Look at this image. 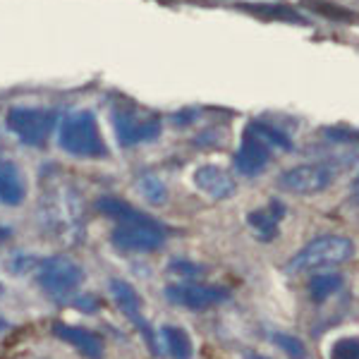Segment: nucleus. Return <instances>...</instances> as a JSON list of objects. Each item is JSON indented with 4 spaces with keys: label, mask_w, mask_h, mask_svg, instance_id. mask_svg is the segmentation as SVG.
Returning a JSON list of instances; mask_svg holds the SVG:
<instances>
[{
    "label": "nucleus",
    "mask_w": 359,
    "mask_h": 359,
    "mask_svg": "<svg viewBox=\"0 0 359 359\" xmlns=\"http://www.w3.org/2000/svg\"><path fill=\"white\" fill-rule=\"evenodd\" d=\"M41 211L46 225L60 237L65 235L74 242V233H82V199L69 184L60 182V175L50 170V182H43Z\"/></svg>",
    "instance_id": "nucleus-1"
},
{
    "label": "nucleus",
    "mask_w": 359,
    "mask_h": 359,
    "mask_svg": "<svg viewBox=\"0 0 359 359\" xmlns=\"http://www.w3.org/2000/svg\"><path fill=\"white\" fill-rule=\"evenodd\" d=\"M355 254V242L345 235H321L299 249L297 254L285 264V273H309V271L333 269L350 262Z\"/></svg>",
    "instance_id": "nucleus-2"
},
{
    "label": "nucleus",
    "mask_w": 359,
    "mask_h": 359,
    "mask_svg": "<svg viewBox=\"0 0 359 359\" xmlns=\"http://www.w3.org/2000/svg\"><path fill=\"white\" fill-rule=\"evenodd\" d=\"M60 149L77 158H106L108 147L98 130V120L91 111L69 113L57 130Z\"/></svg>",
    "instance_id": "nucleus-3"
},
{
    "label": "nucleus",
    "mask_w": 359,
    "mask_h": 359,
    "mask_svg": "<svg viewBox=\"0 0 359 359\" xmlns=\"http://www.w3.org/2000/svg\"><path fill=\"white\" fill-rule=\"evenodd\" d=\"M36 283L50 299L67 302L84 283V271L82 266L65 257V254H55V257H48L39 264Z\"/></svg>",
    "instance_id": "nucleus-4"
},
{
    "label": "nucleus",
    "mask_w": 359,
    "mask_h": 359,
    "mask_svg": "<svg viewBox=\"0 0 359 359\" xmlns=\"http://www.w3.org/2000/svg\"><path fill=\"white\" fill-rule=\"evenodd\" d=\"M113 120V130H115V139L123 149H132L139 147V144L154 142V139L161 137V130H163V123L156 113H142L137 108H113L111 113Z\"/></svg>",
    "instance_id": "nucleus-5"
},
{
    "label": "nucleus",
    "mask_w": 359,
    "mask_h": 359,
    "mask_svg": "<svg viewBox=\"0 0 359 359\" xmlns=\"http://www.w3.org/2000/svg\"><path fill=\"white\" fill-rule=\"evenodd\" d=\"M5 125L27 147H43L57 125L53 108H10Z\"/></svg>",
    "instance_id": "nucleus-6"
},
{
    "label": "nucleus",
    "mask_w": 359,
    "mask_h": 359,
    "mask_svg": "<svg viewBox=\"0 0 359 359\" xmlns=\"http://www.w3.org/2000/svg\"><path fill=\"white\" fill-rule=\"evenodd\" d=\"M111 242L115 249L127 254L158 252L165 245V228L154 216L137 223H118L111 233Z\"/></svg>",
    "instance_id": "nucleus-7"
},
{
    "label": "nucleus",
    "mask_w": 359,
    "mask_h": 359,
    "mask_svg": "<svg viewBox=\"0 0 359 359\" xmlns=\"http://www.w3.org/2000/svg\"><path fill=\"white\" fill-rule=\"evenodd\" d=\"M108 290H111L115 306L123 311L125 318H130L132 326H135L139 335L144 338V345H147L149 352L156 357L158 355V338H156L149 318L144 316V311H142L144 302H142V297H139V292L135 290V285H130L127 280H120V278H113V280L108 283Z\"/></svg>",
    "instance_id": "nucleus-8"
},
{
    "label": "nucleus",
    "mask_w": 359,
    "mask_h": 359,
    "mask_svg": "<svg viewBox=\"0 0 359 359\" xmlns=\"http://www.w3.org/2000/svg\"><path fill=\"white\" fill-rule=\"evenodd\" d=\"M168 302H172L175 306L189 311H201V309H211L230 299V292L225 287L218 285H206V283H194V280H180L170 283L163 290Z\"/></svg>",
    "instance_id": "nucleus-9"
},
{
    "label": "nucleus",
    "mask_w": 359,
    "mask_h": 359,
    "mask_svg": "<svg viewBox=\"0 0 359 359\" xmlns=\"http://www.w3.org/2000/svg\"><path fill=\"white\" fill-rule=\"evenodd\" d=\"M331 182H333V170L321 163L294 165L278 175V184H280L285 192L299 194V196L326 192V189L331 187Z\"/></svg>",
    "instance_id": "nucleus-10"
},
{
    "label": "nucleus",
    "mask_w": 359,
    "mask_h": 359,
    "mask_svg": "<svg viewBox=\"0 0 359 359\" xmlns=\"http://www.w3.org/2000/svg\"><path fill=\"white\" fill-rule=\"evenodd\" d=\"M271 156H273V147L252 125H247L245 135L240 139V149H237L233 161L235 170L245 177H257L266 170Z\"/></svg>",
    "instance_id": "nucleus-11"
},
{
    "label": "nucleus",
    "mask_w": 359,
    "mask_h": 359,
    "mask_svg": "<svg viewBox=\"0 0 359 359\" xmlns=\"http://www.w3.org/2000/svg\"><path fill=\"white\" fill-rule=\"evenodd\" d=\"M50 333L65 345H72L74 350H79L86 359H103V355H106V340L96 331H91V328L69 326V323L55 321L50 326Z\"/></svg>",
    "instance_id": "nucleus-12"
},
{
    "label": "nucleus",
    "mask_w": 359,
    "mask_h": 359,
    "mask_svg": "<svg viewBox=\"0 0 359 359\" xmlns=\"http://www.w3.org/2000/svg\"><path fill=\"white\" fill-rule=\"evenodd\" d=\"M194 184L199 192H204L206 196L216 201L230 199L235 194L237 184L233 175L228 170H223L221 165H213V163H204L194 170Z\"/></svg>",
    "instance_id": "nucleus-13"
},
{
    "label": "nucleus",
    "mask_w": 359,
    "mask_h": 359,
    "mask_svg": "<svg viewBox=\"0 0 359 359\" xmlns=\"http://www.w3.org/2000/svg\"><path fill=\"white\" fill-rule=\"evenodd\" d=\"M287 208L280 199H271L269 206L254 208L247 216V225L254 233L259 242H271L278 237V230H280V221L285 218Z\"/></svg>",
    "instance_id": "nucleus-14"
},
{
    "label": "nucleus",
    "mask_w": 359,
    "mask_h": 359,
    "mask_svg": "<svg viewBox=\"0 0 359 359\" xmlns=\"http://www.w3.org/2000/svg\"><path fill=\"white\" fill-rule=\"evenodd\" d=\"M27 196V182L22 177L20 165L13 161L0 163V204L5 206H20Z\"/></svg>",
    "instance_id": "nucleus-15"
},
{
    "label": "nucleus",
    "mask_w": 359,
    "mask_h": 359,
    "mask_svg": "<svg viewBox=\"0 0 359 359\" xmlns=\"http://www.w3.org/2000/svg\"><path fill=\"white\" fill-rule=\"evenodd\" d=\"M96 211L108 218H113L115 223H137V221L151 218L149 213H144V211H139L137 206H132L130 201L120 199V196H108V194L96 199Z\"/></svg>",
    "instance_id": "nucleus-16"
},
{
    "label": "nucleus",
    "mask_w": 359,
    "mask_h": 359,
    "mask_svg": "<svg viewBox=\"0 0 359 359\" xmlns=\"http://www.w3.org/2000/svg\"><path fill=\"white\" fill-rule=\"evenodd\" d=\"M161 340L165 345V352L170 355V359H192L194 347L192 338L184 328L180 326H163L161 328Z\"/></svg>",
    "instance_id": "nucleus-17"
},
{
    "label": "nucleus",
    "mask_w": 359,
    "mask_h": 359,
    "mask_svg": "<svg viewBox=\"0 0 359 359\" xmlns=\"http://www.w3.org/2000/svg\"><path fill=\"white\" fill-rule=\"evenodd\" d=\"M340 287H343V276L323 273L321 271V273H316L309 280V297H311V302L321 304V302H326V299H331Z\"/></svg>",
    "instance_id": "nucleus-18"
},
{
    "label": "nucleus",
    "mask_w": 359,
    "mask_h": 359,
    "mask_svg": "<svg viewBox=\"0 0 359 359\" xmlns=\"http://www.w3.org/2000/svg\"><path fill=\"white\" fill-rule=\"evenodd\" d=\"M240 10L254 13L259 17H269V20H280V22H292V25H306L304 17H299L297 13H292L285 5H262V3H240Z\"/></svg>",
    "instance_id": "nucleus-19"
},
{
    "label": "nucleus",
    "mask_w": 359,
    "mask_h": 359,
    "mask_svg": "<svg viewBox=\"0 0 359 359\" xmlns=\"http://www.w3.org/2000/svg\"><path fill=\"white\" fill-rule=\"evenodd\" d=\"M304 10L309 13H318L323 15L326 20H335V22H357V15L352 10L343 8V5L328 3V0H299Z\"/></svg>",
    "instance_id": "nucleus-20"
},
{
    "label": "nucleus",
    "mask_w": 359,
    "mask_h": 359,
    "mask_svg": "<svg viewBox=\"0 0 359 359\" xmlns=\"http://www.w3.org/2000/svg\"><path fill=\"white\" fill-rule=\"evenodd\" d=\"M137 189H139V194L149 201V204H156V206L163 204L165 196H168V189H165L163 180H161L158 175H154V172H144V175L139 177V182H137Z\"/></svg>",
    "instance_id": "nucleus-21"
},
{
    "label": "nucleus",
    "mask_w": 359,
    "mask_h": 359,
    "mask_svg": "<svg viewBox=\"0 0 359 359\" xmlns=\"http://www.w3.org/2000/svg\"><path fill=\"white\" fill-rule=\"evenodd\" d=\"M269 340L273 343L276 347H280L290 359H306V347L299 338H294L290 333H283V331H271L269 333Z\"/></svg>",
    "instance_id": "nucleus-22"
},
{
    "label": "nucleus",
    "mask_w": 359,
    "mask_h": 359,
    "mask_svg": "<svg viewBox=\"0 0 359 359\" xmlns=\"http://www.w3.org/2000/svg\"><path fill=\"white\" fill-rule=\"evenodd\" d=\"M249 125H252L254 130H257L259 135H262L273 149H285V151H290V149H292L290 137H287L283 130H276V127H271V125H266V123H259V120H254V123H249Z\"/></svg>",
    "instance_id": "nucleus-23"
},
{
    "label": "nucleus",
    "mask_w": 359,
    "mask_h": 359,
    "mask_svg": "<svg viewBox=\"0 0 359 359\" xmlns=\"http://www.w3.org/2000/svg\"><path fill=\"white\" fill-rule=\"evenodd\" d=\"M331 359H359V335L335 340L331 347Z\"/></svg>",
    "instance_id": "nucleus-24"
},
{
    "label": "nucleus",
    "mask_w": 359,
    "mask_h": 359,
    "mask_svg": "<svg viewBox=\"0 0 359 359\" xmlns=\"http://www.w3.org/2000/svg\"><path fill=\"white\" fill-rule=\"evenodd\" d=\"M168 269H170L172 273H177V276H184L187 280H192L194 276L204 273V269H201V266H196L194 262H184V259H172Z\"/></svg>",
    "instance_id": "nucleus-25"
},
{
    "label": "nucleus",
    "mask_w": 359,
    "mask_h": 359,
    "mask_svg": "<svg viewBox=\"0 0 359 359\" xmlns=\"http://www.w3.org/2000/svg\"><path fill=\"white\" fill-rule=\"evenodd\" d=\"M10 237H13V230L5 228V225H0V245H3L5 240H10Z\"/></svg>",
    "instance_id": "nucleus-26"
},
{
    "label": "nucleus",
    "mask_w": 359,
    "mask_h": 359,
    "mask_svg": "<svg viewBox=\"0 0 359 359\" xmlns=\"http://www.w3.org/2000/svg\"><path fill=\"white\" fill-rule=\"evenodd\" d=\"M245 359H269V357L259 355V352H252V350H245Z\"/></svg>",
    "instance_id": "nucleus-27"
},
{
    "label": "nucleus",
    "mask_w": 359,
    "mask_h": 359,
    "mask_svg": "<svg viewBox=\"0 0 359 359\" xmlns=\"http://www.w3.org/2000/svg\"><path fill=\"white\" fill-rule=\"evenodd\" d=\"M8 328H10V323L5 321L3 316H0V333H5V331H8Z\"/></svg>",
    "instance_id": "nucleus-28"
},
{
    "label": "nucleus",
    "mask_w": 359,
    "mask_h": 359,
    "mask_svg": "<svg viewBox=\"0 0 359 359\" xmlns=\"http://www.w3.org/2000/svg\"><path fill=\"white\" fill-rule=\"evenodd\" d=\"M5 292V285H3V280H0V294H3Z\"/></svg>",
    "instance_id": "nucleus-29"
}]
</instances>
